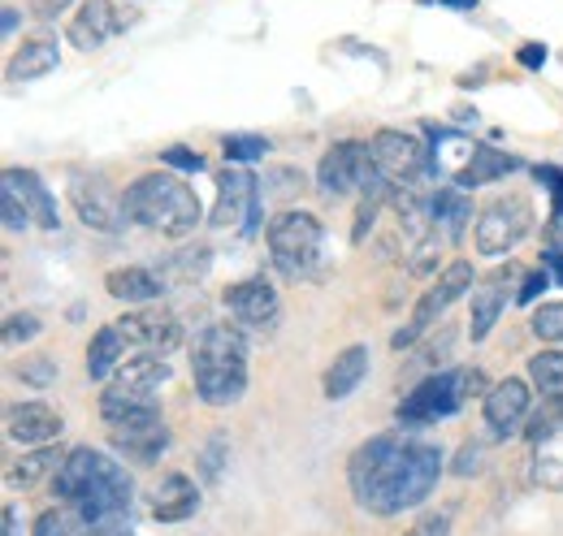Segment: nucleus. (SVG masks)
Masks as SVG:
<instances>
[{
  "label": "nucleus",
  "instance_id": "obj_40",
  "mask_svg": "<svg viewBox=\"0 0 563 536\" xmlns=\"http://www.w3.org/2000/svg\"><path fill=\"white\" fill-rule=\"evenodd\" d=\"M57 359H48V355H35V359H22L18 364V377L26 381V386H35V390H44V386H53L57 381Z\"/></svg>",
  "mask_w": 563,
  "mask_h": 536
},
{
  "label": "nucleus",
  "instance_id": "obj_54",
  "mask_svg": "<svg viewBox=\"0 0 563 536\" xmlns=\"http://www.w3.org/2000/svg\"><path fill=\"white\" fill-rule=\"evenodd\" d=\"M438 4H446V9H477L482 0H438Z\"/></svg>",
  "mask_w": 563,
  "mask_h": 536
},
{
  "label": "nucleus",
  "instance_id": "obj_25",
  "mask_svg": "<svg viewBox=\"0 0 563 536\" xmlns=\"http://www.w3.org/2000/svg\"><path fill=\"white\" fill-rule=\"evenodd\" d=\"M468 216H473V203L464 196V187H438V191H429V230H438L451 243H460Z\"/></svg>",
  "mask_w": 563,
  "mask_h": 536
},
{
  "label": "nucleus",
  "instance_id": "obj_10",
  "mask_svg": "<svg viewBox=\"0 0 563 536\" xmlns=\"http://www.w3.org/2000/svg\"><path fill=\"white\" fill-rule=\"evenodd\" d=\"M373 160H377V174L390 182V187H417L424 174H433V160H429V147H424L417 134L404 131H377L373 134Z\"/></svg>",
  "mask_w": 563,
  "mask_h": 536
},
{
  "label": "nucleus",
  "instance_id": "obj_45",
  "mask_svg": "<svg viewBox=\"0 0 563 536\" xmlns=\"http://www.w3.org/2000/svg\"><path fill=\"white\" fill-rule=\"evenodd\" d=\"M551 281H555V277H551L547 268H533V272L525 277V286H520L516 303H520V308H533V303H538V294H547V286H551Z\"/></svg>",
  "mask_w": 563,
  "mask_h": 536
},
{
  "label": "nucleus",
  "instance_id": "obj_38",
  "mask_svg": "<svg viewBox=\"0 0 563 536\" xmlns=\"http://www.w3.org/2000/svg\"><path fill=\"white\" fill-rule=\"evenodd\" d=\"M525 433H529V442H542V437H555L563 433V394L560 399H547L542 402V411L525 424Z\"/></svg>",
  "mask_w": 563,
  "mask_h": 536
},
{
  "label": "nucleus",
  "instance_id": "obj_12",
  "mask_svg": "<svg viewBox=\"0 0 563 536\" xmlns=\"http://www.w3.org/2000/svg\"><path fill=\"white\" fill-rule=\"evenodd\" d=\"M221 303L234 316V325H243V330H274L278 325V312H282L278 290L265 277H247V281L225 286Z\"/></svg>",
  "mask_w": 563,
  "mask_h": 536
},
{
  "label": "nucleus",
  "instance_id": "obj_1",
  "mask_svg": "<svg viewBox=\"0 0 563 536\" xmlns=\"http://www.w3.org/2000/svg\"><path fill=\"white\" fill-rule=\"evenodd\" d=\"M438 476H442V450L429 442H404L395 433L368 437L347 464L352 498L368 515L382 520L421 506L438 489Z\"/></svg>",
  "mask_w": 563,
  "mask_h": 536
},
{
  "label": "nucleus",
  "instance_id": "obj_35",
  "mask_svg": "<svg viewBox=\"0 0 563 536\" xmlns=\"http://www.w3.org/2000/svg\"><path fill=\"white\" fill-rule=\"evenodd\" d=\"M446 247H451V238L438 234V230H429L421 243L412 247V256H408V272H412V277H429L433 268L442 265V252H446Z\"/></svg>",
  "mask_w": 563,
  "mask_h": 536
},
{
  "label": "nucleus",
  "instance_id": "obj_49",
  "mask_svg": "<svg viewBox=\"0 0 563 536\" xmlns=\"http://www.w3.org/2000/svg\"><path fill=\"white\" fill-rule=\"evenodd\" d=\"M547 57H551L547 44H520V53H516V62H520L525 69H542L547 66Z\"/></svg>",
  "mask_w": 563,
  "mask_h": 536
},
{
  "label": "nucleus",
  "instance_id": "obj_33",
  "mask_svg": "<svg viewBox=\"0 0 563 536\" xmlns=\"http://www.w3.org/2000/svg\"><path fill=\"white\" fill-rule=\"evenodd\" d=\"M529 381L542 399H560L563 394V350H542L529 359Z\"/></svg>",
  "mask_w": 563,
  "mask_h": 536
},
{
  "label": "nucleus",
  "instance_id": "obj_7",
  "mask_svg": "<svg viewBox=\"0 0 563 536\" xmlns=\"http://www.w3.org/2000/svg\"><path fill=\"white\" fill-rule=\"evenodd\" d=\"M386 178L377 174L373 147L360 138H343L334 147H325L321 165H317V187L330 200H347V196H368L373 187H382Z\"/></svg>",
  "mask_w": 563,
  "mask_h": 536
},
{
  "label": "nucleus",
  "instance_id": "obj_13",
  "mask_svg": "<svg viewBox=\"0 0 563 536\" xmlns=\"http://www.w3.org/2000/svg\"><path fill=\"white\" fill-rule=\"evenodd\" d=\"M118 334L126 337V342H135L143 346L147 355H169V350H178L183 346V325H178V316L174 312H165V308H131V312H122L118 316Z\"/></svg>",
  "mask_w": 563,
  "mask_h": 536
},
{
  "label": "nucleus",
  "instance_id": "obj_19",
  "mask_svg": "<svg viewBox=\"0 0 563 536\" xmlns=\"http://www.w3.org/2000/svg\"><path fill=\"white\" fill-rule=\"evenodd\" d=\"M256 191H261V182L247 174V169H239V165H230V169H221V178H217V208H212V225L217 230H234L239 221H247V212H252V203H256Z\"/></svg>",
  "mask_w": 563,
  "mask_h": 536
},
{
  "label": "nucleus",
  "instance_id": "obj_26",
  "mask_svg": "<svg viewBox=\"0 0 563 536\" xmlns=\"http://www.w3.org/2000/svg\"><path fill=\"white\" fill-rule=\"evenodd\" d=\"M364 372H368V346H347V350H339L334 355V364H330V372H325V399L330 402H343L347 394H355V386L364 381Z\"/></svg>",
  "mask_w": 563,
  "mask_h": 536
},
{
  "label": "nucleus",
  "instance_id": "obj_6",
  "mask_svg": "<svg viewBox=\"0 0 563 536\" xmlns=\"http://www.w3.org/2000/svg\"><path fill=\"white\" fill-rule=\"evenodd\" d=\"M482 390V368H442L433 377H424L421 386L404 399L399 406V420L404 424H433V420H446L455 415L464 402Z\"/></svg>",
  "mask_w": 563,
  "mask_h": 536
},
{
  "label": "nucleus",
  "instance_id": "obj_4",
  "mask_svg": "<svg viewBox=\"0 0 563 536\" xmlns=\"http://www.w3.org/2000/svg\"><path fill=\"white\" fill-rule=\"evenodd\" d=\"M196 394L209 406H230L247 390V334L243 325H209L196 337Z\"/></svg>",
  "mask_w": 563,
  "mask_h": 536
},
{
  "label": "nucleus",
  "instance_id": "obj_28",
  "mask_svg": "<svg viewBox=\"0 0 563 536\" xmlns=\"http://www.w3.org/2000/svg\"><path fill=\"white\" fill-rule=\"evenodd\" d=\"M66 455L70 450H62V446H40V450H31V455H22L13 471H9V484H22V489H35L44 476H57L62 464H66Z\"/></svg>",
  "mask_w": 563,
  "mask_h": 536
},
{
  "label": "nucleus",
  "instance_id": "obj_8",
  "mask_svg": "<svg viewBox=\"0 0 563 536\" xmlns=\"http://www.w3.org/2000/svg\"><path fill=\"white\" fill-rule=\"evenodd\" d=\"M473 281H477V268L468 265V260H451V265L438 272V281H433V290H424V299L417 303V312H412V321L399 330V334L390 337V346L395 350H404V346H417L433 325H438V316L455 303V299H464L468 290H473Z\"/></svg>",
  "mask_w": 563,
  "mask_h": 536
},
{
  "label": "nucleus",
  "instance_id": "obj_51",
  "mask_svg": "<svg viewBox=\"0 0 563 536\" xmlns=\"http://www.w3.org/2000/svg\"><path fill=\"white\" fill-rule=\"evenodd\" d=\"M18 22H22V13H18L13 4H4V13H0V31H4V35H13V31H18Z\"/></svg>",
  "mask_w": 563,
  "mask_h": 536
},
{
  "label": "nucleus",
  "instance_id": "obj_47",
  "mask_svg": "<svg viewBox=\"0 0 563 536\" xmlns=\"http://www.w3.org/2000/svg\"><path fill=\"white\" fill-rule=\"evenodd\" d=\"M533 178L551 187V208H555V221H563V169H555V165H538V169H533Z\"/></svg>",
  "mask_w": 563,
  "mask_h": 536
},
{
  "label": "nucleus",
  "instance_id": "obj_43",
  "mask_svg": "<svg viewBox=\"0 0 563 536\" xmlns=\"http://www.w3.org/2000/svg\"><path fill=\"white\" fill-rule=\"evenodd\" d=\"M482 468H486V442H464L460 455H455V464H451V471L468 480V476H482Z\"/></svg>",
  "mask_w": 563,
  "mask_h": 536
},
{
  "label": "nucleus",
  "instance_id": "obj_14",
  "mask_svg": "<svg viewBox=\"0 0 563 536\" xmlns=\"http://www.w3.org/2000/svg\"><path fill=\"white\" fill-rule=\"evenodd\" d=\"M62 433H66V420H62V411L48 406V402H13V406L4 411V437H9L13 446L40 450V446L62 442Z\"/></svg>",
  "mask_w": 563,
  "mask_h": 536
},
{
  "label": "nucleus",
  "instance_id": "obj_22",
  "mask_svg": "<svg viewBox=\"0 0 563 536\" xmlns=\"http://www.w3.org/2000/svg\"><path fill=\"white\" fill-rule=\"evenodd\" d=\"M169 381V364H165V355H135V359H126L118 372H113V381H109V390L113 394H135V399H152V390H161Z\"/></svg>",
  "mask_w": 563,
  "mask_h": 536
},
{
  "label": "nucleus",
  "instance_id": "obj_37",
  "mask_svg": "<svg viewBox=\"0 0 563 536\" xmlns=\"http://www.w3.org/2000/svg\"><path fill=\"white\" fill-rule=\"evenodd\" d=\"M265 152H269V143H265L261 134H230V138H225V160L239 165V169L265 160Z\"/></svg>",
  "mask_w": 563,
  "mask_h": 536
},
{
  "label": "nucleus",
  "instance_id": "obj_41",
  "mask_svg": "<svg viewBox=\"0 0 563 536\" xmlns=\"http://www.w3.org/2000/svg\"><path fill=\"white\" fill-rule=\"evenodd\" d=\"M40 316L35 312H13L4 316V346H18V342H35L40 337Z\"/></svg>",
  "mask_w": 563,
  "mask_h": 536
},
{
  "label": "nucleus",
  "instance_id": "obj_9",
  "mask_svg": "<svg viewBox=\"0 0 563 536\" xmlns=\"http://www.w3.org/2000/svg\"><path fill=\"white\" fill-rule=\"evenodd\" d=\"M529 230H533V212H529V203L520 200V196L494 200L490 208H482V216H477V225H473L477 256L494 260V256L516 252V247L529 238Z\"/></svg>",
  "mask_w": 563,
  "mask_h": 536
},
{
  "label": "nucleus",
  "instance_id": "obj_29",
  "mask_svg": "<svg viewBox=\"0 0 563 536\" xmlns=\"http://www.w3.org/2000/svg\"><path fill=\"white\" fill-rule=\"evenodd\" d=\"M498 312H503V277H494L486 286H477L473 290V316H468V337L473 342H486L494 330V321H498Z\"/></svg>",
  "mask_w": 563,
  "mask_h": 536
},
{
  "label": "nucleus",
  "instance_id": "obj_16",
  "mask_svg": "<svg viewBox=\"0 0 563 536\" xmlns=\"http://www.w3.org/2000/svg\"><path fill=\"white\" fill-rule=\"evenodd\" d=\"M118 31H126V18L113 9V0H82L74 9L70 26H66V35H70V44L78 53H96Z\"/></svg>",
  "mask_w": 563,
  "mask_h": 536
},
{
  "label": "nucleus",
  "instance_id": "obj_48",
  "mask_svg": "<svg viewBox=\"0 0 563 536\" xmlns=\"http://www.w3.org/2000/svg\"><path fill=\"white\" fill-rule=\"evenodd\" d=\"M446 350H451V330H442V337H438L433 346H424L421 355H417V368H412V372H429V377H433V364H438Z\"/></svg>",
  "mask_w": 563,
  "mask_h": 536
},
{
  "label": "nucleus",
  "instance_id": "obj_53",
  "mask_svg": "<svg viewBox=\"0 0 563 536\" xmlns=\"http://www.w3.org/2000/svg\"><path fill=\"white\" fill-rule=\"evenodd\" d=\"M4 536H22V524H18V506H4Z\"/></svg>",
  "mask_w": 563,
  "mask_h": 536
},
{
  "label": "nucleus",
  "instance_id": "obj_46",
  "mask_svg": "<svg viewBox=\"0 0 563 536\" xmlns=\"http://www.w3.org/2000/svg\"><path fill=\"white\" fill-rule=\"evenodd\" d=\"M0 216H4V230H9V234H26V230H31V216H26V208L13 200L9 191L0 196Z\"/></svg>",
  "mask_w": 563,
  "mask_h": 536
},
{
  "label": "nucleus",
  "instance_id": "obj_42",
  "mask_svg": "<svg viewBox=\"0 0 563 536\" xmlns=\"http://www.w3.org/2000/svg\"><path fill=\"white\" fill-rule=\"evenodd\" d=\"M451 524H455V506H438V511H424L408 528V536H451Z\"/></svg>",
  "mask_w": 563,
  "mask_h": 536
},
{
  "label": "nucleus",
  "instance_id": "obj_5",
  "mask_svg": "<svg viewBox=\"0 0 563 536\" xmlns=\"http://www.w3.org/2000/svg\"><path fill=\"white\" fill-rule=\"evenodd\" d=\"M265 247H269V260L286 277H312L321 265V247H325V230L312 212L303 208H286L269 221L265 230Z\"/></svg>",
  "mask_w": 563,
  "mask_h": 536
},
{
  "label": "nucleus",
  "instance_id": "obj_21",
  "mask_svg": "<svg viewBox=\"0 0 563 536\" xmlns=\"http://www.w3.org/2000/svg\"><path fill=\"white\" fill-rule=\"evenodd\" d=\"M429 160H433V174L438 178H446L451 187H460V178L468 174V165H473V156H477V147L482 143H473L468 134L460 131H442V126H429Z\"/></svg>",
  "mask_w": 563,
  "mask_h": 536
},
{
  "label": "nucleus",
  "instance_id": "obj_39",
  "mask_svg": "<svg viewBox=\"0 0 563 536\" xmlns=\"http://www.w3.org/2000/svg\"><path fill=\"white\" fill-rule=\"evenodd\" d=\"M533 337L538 342H547V346H560L563 342V303H542L538 312H533Z\"/></svg>",
  "mask_w": 563,
  "mask_h": 536
},
{
  "label": "nucleus",
  "instance_id": "obj_23",
  "mask_svg": "<svg viewBox=\"0 0 563 536\" xmlns=\"http://www.w3.org/2000/svg\"><path fill=\"white\" fill-rule=\"evenodd\" d=\"M57 62H62L57 35H53V31H40V35H31V40H22V48L9 57V82H35V78L53 74Z\"/></svg>",
  "mask_w": 563,
  "mask_h": 536
},
{
  "label": "nucleus",
  "instance_id": "obj_36",
  "mask_svg": "<svg viewBox=\"0 0 563 536\" xmlns=\"http://www.w3.org/2000/svg\"><path fill=\"white\" fill-rule=\"evenodd\" d=\"M225 464H230V437H225V433H212L209 442H205V450L196 455L200 480H205V484H217L221 471H225Z\"/></svg>",
  "mask_w": 563,
  "mask_h": 536
},
{
  "label": "nucleus",
  "instance_id": "obj_17",
  "mask_svg": "<svg viewBox=\"0 0 563 536\" xmlns=\"http://www.w3.org/2000/svg\"><path fill=\"white\" fill-rule=\"evenodd\" d=\"M4 191L13 196V200L26 208V216H31V225H40V230H62V208H57V196L40 182V174H31V169H4Z\"/></svg>",
  "mask_w": 563,
  "mask_h": 536
},
{
  "label": "nucleus",
  "instance_id": "obj_24",
  "mask_svg": "<svg viewBox=\"0 0 563 536\" xmlns=\"http://www.w3.org/2000/svg\"><path fill=\"white\" fill-rule=\"evenodd\" d=\"M104 290L118 299V303H131V308H152L165 290V277L156 268H113L104 277Z\"/></svg>",
  "mask_w": 563,
  "mask_h": 536
},
{
  "label": "nucleus",
  "instance_id": "obj_15",
  "mask_svg": "<svg viewBox=\"0 0 563 536\" xmlns=\"http://www.w3.org/2000/svg\"><path fill=\"white\" fill-rule=\"evenodd\" d=\"M529 411H533V390H529V381H520V377H503L498 386H490V394H486V406H482V415H486V428H490L494 437H516L525 424H529Z\"/></svg>",
  "mask_w": 563,
  "mask_h": 536
},
{
  "label": "nucleus",
  "instance_id": "obj_27",
  "mask_svg": "<svg viewBox=\"0 0 563 536\" xmlns=\"http://www.w3.org/2000/svg\"><path fill=\"white\" fill-rule=\"evenodd\" d=\"M122 346H126V337L118 334V325L96 330L91 346H87V381H109L122 368Z\"/></svg>",
  "mask_w": 563,
  "mask_h": 536
},
{
  "label": "nucleus",
  "instance_id": "obj_20",
  "mask_svg": "<svg viewBox=\"0 0 563 536\" xmlns=\"http://www.w3.org/2000/svg\"><path fill=\"white\" fill-rule=\"evenodd\" d=\"M100 420L109 424L113 437H126V433H143V428H161V406L152 399L104 390L100 394Z\"/></svg>",
  "mask_w": 563,
  "mask_h": 536
},
{
  "label": "nucleus",
  "instance_id": "obj_11",
  "mask_svg": "<svg viewBox=\"0 0 563 536\" xmlns=\"http://www.w3.org/2000/svg\"><path fill=\"white\" fill-rule=\"evenodd\" d=\"M70 203L78 212V221L87 230H100V234H118L126 225V208L122 196H113V187L96 174H74L70 178Z\"/></svg>",
  "mask_w": 563,
  "mask_h": 536
},
{
  "label": "nucleus",
  "instance_id": "obj_2",
  "mask_svg": "<svg viewBox=\"0 0 563 536\" xmlns=\"http://www.w3.org/2000/svg\"><path fill=\"white\" fill-rule=\"evenodd\" d=\"M57 502L74 506L96 536H131V502H135V480L118 459L74 446L62 471L53 476Z\"/></svg>",
  "mask_w": 563,
  "mask_h": 536
},
{
  "label": "nucleus",
  "instance_id": "obj_44",
  "mask_svg": "<svg viewBox=\"0 0 563 536\" xmlns=\"http://www.w3.org/2000/svg\"><path fill=\"white\" fill-rule=\"evenodd\" d=\"M161 165H169L178 174H205V156L191 152V147H165L161 152Z\"/></svg>",
  "mask_w": 563,
  "mask_h": 536
},
{
  "label": "nucleus",
  "instance_id": "obj_50",
  "mask_svg": "<svg viewBox=\"0 0 563 536\" xmlns=\"http://www.w3.org/2000/svg\"><path fill=\"white\" fill-rule=\"evenodd\" d=\"M542 268H547V272L563 286V252L560 247H547V252H542Z\"/></svg>",
  "mask_w": 563,
  "mask_h": 536
},
{
  "label": "nucleus",
  "instance_id": "obj_52",
  "mask_svg": "<svg viewBox=\"0 0 563 536\" xmlns=\"http://www.w3.org/2000/svg\"><path fill=\"white\" fill-rule=\"evenodd\" d=\"M66 4H70V0H35V13H40V18H57Z\"/></svg>",
  "mask_w": 563,
  "mask_h": 536
},
{
  "label": "nucleus",
  "instance_id": "obj_18",
  "mask_svg": "<svg viewBox=\"0 0 563 536\" xmlns=\"http://www.w3.org/2000/svg\"><path fill=\"white\" fill-rule=\"evenodd\" d=\"M200 511V484L187 471H165L152 489V520L156 524H183Z\"/></svg>",
  "mask_w": 563,
  "mask_h": 536
},
{
  "label": "nucleus",
  "instance_id": "obj_3",
  "mask_svg": "<svg viewBox=\"0 0 563 536\" xmlns=\"http://www.w3.org/2000/svg\"><path fill=\"white\" fill-rule=\"evenodd\" d=\"M122 208H126V221L131 225H143V230H156L165 238H187L205 208L196 200V191L169 174V169H152V174H140L126 191H122Z\"/></svg>",
  "mask_w": 563,
  "mask_h": 536
},
{
  "label": "nucleus",
  "instance_id": "obj_34",
  "mask_svg": "<svg viewBox=\"0 0 563 536\" xmlns=\"http://www.w3.org/2000/svg\"><path fill=\"white\" fill-rule=\"evenodd\" d=\"M31 536H96V533H91V524L74 506H57V511H44L35 520Z\"/></svg>",
  "mask_w": 563,
  "mask_h": 536
},
{
  "label": "nucleus",
  "instance_id": "obj_31",
  "mask_svg": "<svg viewBox=\"0 0 563 536\" xmlns=\"http://www.w3.org/2000/svg\"><path fill=\"white\" fill-rule=\"evenodd\" d=\"M533 484L563 493V433L533 442Z\"/></svg>",
  "mask_w": 563,
  "mask_h": 536
},
{
  "label": "nucleus",
  "instance_id": "obj_30",
  "mask_svg": "<svg viewBox=\"0 0 563 536\" xmlns=\"http://www.w3.org/2000/svg\"><path fill=\"white\" fill-rule=\"evenodd\" d=\"M511 169H520V160L516 156H503V152H494V147H477V156H473V165H468V174L460 178V187L464 191H473V187H490L498 178H507Z\"/></svg>",
  "mask_w": 563,
  "mask_h": 536
},
{
  "label": "nucleus",
  "instance_id": "obj_32",
  "mask_svg": "<svg viewBox=\"0 0 563 536\" xmlns=\"http://www.w3.org/2000/svg\"><path fill=\"white\" fill-rule=\"evenodd\" d=\"M118 450H126V459L135 464H156L165 450H169V428H143V433H126V437H113Z\"/></svg>",
  "mask_w": 563,
  "mask_h": 536
}]
</instances>
